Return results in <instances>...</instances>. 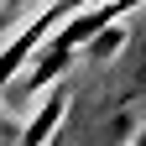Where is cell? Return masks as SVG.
Masks as SVG:
<instances>
[{
	"label": "cell",
	"mask_w": 146,
	"mask_h": 146,
	"mask_svg": "<svg viewBox=\"0 0 146 146\" xmlns=\"http://www.w3.org/2000/svg\"><path fill=\"white\" fill-rule=\"evenodd\" d=\"M131 5H141V0H104V5H89V11H78L73 21L63 26V31H52L42 47H36V58H31V73H26V94H36V89H47L58 73L68 68V58L78 47H89L94 36L104 31V26H115Z\"/></svg>",
	"instance_id": "obj_1"
},
{
	"label": "cell",
	"mask_w": 146,
	"mask_h": 146,
	"mask_svg": "<svg viewBox=\"0 0 146 146\" xmlns=\"http://www.w3.org/2000/svg\"><path fill=\"white\" fill-rule=\"evenodd\" d=\"M63 110H68V89H52V99L31 115V125L21 136H16V146H47V141H58V125H63Z\"/></svg>",
	"instance_id": "obj_2"
},
{
	"label": "cell",
	"mask_w": 146,
	"mask_h": 146,
	"mask_svg": "<svg viewBox=\"0 0 146 146\" xmlns=\"http://www.w3.org/2000/svg\"><path fill=\"white\" fill-rule=\"evenodd\" d=\"M21 131H16V120H11V110H0V141H16Z\"/></svg>",
	"instance_id": "obj_3"
},
{
	"label": "cell",
	"mask_w": 146,
	"mask_h": 146,
	"mask_svg": "<svg viewBox=\"0 0 146 146\" xmlns=\"http://www.w3.org/2000/svg\"><path fill=\"white\" fill-rule=\"evenodd\" d=\"M36 0H5V11H31Z\"/></svg>",
	"instance_id": "obj_4"
},
{
	"label": "cell",
	"mask_w": 146,
	"mask_h": 146,
	"mask_svg": "<svg viewBox=\"0 0 146 146\" xmlns=\"http://www.w3.org/2000/svg\"><path fill=\"white\" fill-rule=\"evenodd\" d=\"M0 146H16V141H0Z\"/></svg>",
	"instance_id": "obj_5"
}]
</instances>
